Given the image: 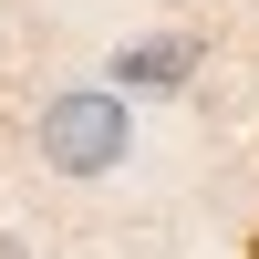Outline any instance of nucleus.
<instances>
[{
	"mask_svg": "<svg viewBox=\"0 0 259 259\" xmlns=\"http://www.w3.org/2000/svg\"><path fill=\"white\" fill-rule=\"evenodd\" d=\"M0 259H31V249H21V239H11V228H0Z\"/></svg>",
	"mask_w": 259,
	"mask_h": 259,
	"instance_id": "obj_3",
	"label": "nucleus"
},
{
	"mask_svg": "<svg viewBox=\"0 0 259 259\" xmlns=\"http://www.w3.org/2000/svg\"><path fill=\"white\" fill-rule=\"evenodd\" d=\"M31 145H41V166L52 177H114L124 156H135V114H124V94H52L31 114Z\"/></svg>",
	"mask_w": 259,
	"mask_h": 259,
	"instance_id": "obj_1",
	"label": "nucleus"
},
{
	"mask_svg": "<svg viewBox=\"0 0 259 259\" xmlns=\"http://www.w3.org/2000/svg\"><path fill=\"white\" fill-rule=\"evenodd\" d=\"M249 259H259V228H249Z\"/></svg>",
	"mask_w": 259,
	"mask_h": 259,
	"instance_id": "obj_4",
	"label": "nucleus"
},
{
	"mask_svg": "<svg viewBox=\"0 0 259 259\" xmlns=\"http://www.w3.org/2000/svg\"><path fill=\"white\" fill-rule=\"evenodd\" d=\"M197 73V41H135L124 52V83H187Z\"/></svg>",
	"mask_w": 259,
	"mask_h": 259,
	"instance_id": "obj_2",
	"label": "nucleus"
}]
</instances>
